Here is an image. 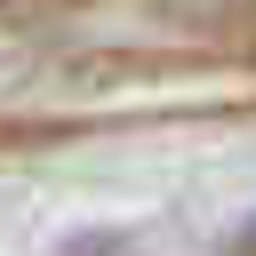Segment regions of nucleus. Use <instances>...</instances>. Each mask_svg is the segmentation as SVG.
<instances>
[{"instance_id": "1", "label": "nucleus", "mask_w": 256, "mask_h": 256, "mask_svg": "<svg viewBox=\"0 0 256 256\" xmlns=\"http://www.w3.org/2000/svg\"><path fill=\"white\" fill-rule=\"evenodd\" d=\"M232 256H256V224H248V232H240V240H232Z\"/></svg>"}]
</instances>
